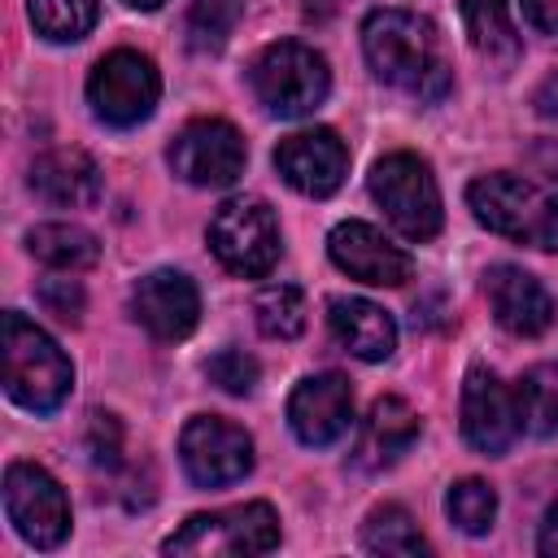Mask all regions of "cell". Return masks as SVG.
Wrapping results in <instances>:
<instances>
[{"instance_id":"28","label":"cell","mask_w":558,"mask_h":558,"mask_svg":"<svg viewBox=\"0 0 558 558\" xmlns=\"http://www.w3.org/2000/svg\"><path fill=\"white\" fill-rule=\"evenodd\" d=\"M235 17H240V0H196L187 17V35L196 48H222Z\"/></svg>"},{"instance_id":"1","label":"cell","mask_w":558,"mask_h":558,"mask_svg":"<svg viewBox=\"0 0 558 558\" xmlns=\"http://www.w3.org/2000/svg\"><path fill=\"white\" fill-rule=\"evenodd\" d=\"M362 52L379 83L414 96V100H440L453 83L440 35L427 17L405 9H375L362 22Z\"/></svg>"},{"instance_id":"20","label":"cell","mask_w":558,"mask_h":558,"mask_svg":"<svg viewBox=\"0 0 558 558\" xmlns=\"http://www.w3.org/2000/svg\"><path fill=\"white\" fill-rule=\"evenodd\" d=\"M31 192L57 209H78L100 196V170L78 148H52L31 166Z\"/></svg>"},{"instance_id":"5","label":"cell","mask_w":558,"mask_h":558,"mask_svg":"<svg viewBox=\"0 0 558 558\" xmlns=\"http://www.w3.org/2000/svg\"><path fill=\"white\" fill-rule=\"evenodd\" d=\"M375 205L384 209V218L414 244L432 240L445 222V205H440V187H436V174L423 157L414 153H388L371 166V179H366Z\"/></svg>"},{"instance_id":"4","label":"cell","mask_w":558,"mask_h":558,"mask_svg":"<svg viewBox=\"0 0 558 558\" xmlns=\"http://www.w3.org/2000/svg\"><path fill=\"white\" fill-rule=\"evenodd\" d=\"M248 83H253V96H257V105L266 113L305 118L327 100L331 70H327L323 52H314V48H305L296 39H279V44H266L253 57Z\"/></svg>"},{"instance_id":"27","label":"cell","mask_w":558,"mask_h":558,"mask_svg":"<svg viewBox=\"0 0 558 558\" xmlns=\"http://www.w3.org/2000/svg\"><path fill=\"white\" fill-rule=\"evenodd\" d=\"M445 514H449V523H458L466 536H484L488 527H493V519H497V493H493V484H484V480H458V484H449V493H445Z\"/></svg>"},{"instance_id":"32","label":"cell","mask_w":558,"mask_h":558,"mask_svg":"<svg viewBox=\"0 0 558 558\" xmlns=\"http://www.w3.org/2000/svg\"><path fill=\"white\" fill-rule=\"evenodd\" d=\"M527 26H536L541 35H558V0H519Z\"/></svg>"},{"instance_id":"26","label":"cell","mask_w":558,"mask_h":558,"mask_svg":"<svg viewBox=\"0 0 558 558\" xmlns=\"http://www.w3.org/2000/svg\"><path fill=\"white\" fill-rule=\"evenodd\" d=\"M31 26L52 44H74L96 26L100 0H31Z\"/></svg>"},{"instance_id":"21","label":"cell","mask_w":558,"mask_h":558,"mask_svg":"<svg viewBox=\"0 0 558 558\" xmlns=\"http://www.w3.org/2000/svg\"><path fill=\"white\" fill-rule=\"evenodd\" d=\"M26 248L35 262H44L52 270H70V275L96 266V257H100L96 235L78 222H39L26 231Z\"/></svg>"},{"instance_id":"2","label":"cell","mask_w":558,"mask_h":558,"mask_svg":"<svg viewBox=\"0 0 558 558\" xmlns=\"http://www.w3.org/2000/svg\"><path fill=\"white\" fill-rule=\"evenodd\" d=\"M74 388V366L61 344L26 314H4V392L22 410L52 414Z\"/></svg>"},{"instance_id":"33","label":"cell","mask_w":558,"mask_h":558,"mask_svg":"<svg viewBox=\"0 0 558 558\" xmlns=\"http://www.w3.org/2000/svg\"><path fill=\"white\" fill-rule=\"evenodd\" d=\"M536 549L545 558H558V501L545 510V523H541V536H536Z\"/></svg>"},{"instance_id":"16","label":"cell","mask_w":558,"mask_h":558,"mask_svg":"<svg viewBox=\"0 0 558 558\" xmlns=\"http://www.w3.org/2000/svg\"><path fill=\"white\" fill-rule=\"evenodd\" d=\"M484 292H488L493 318H497L510 336L532 340V336H545V331L554 327L558 305H554L549 288H545L536 275H527L523 266H510V262L488 266V275H484Z\"/></svg>"},{"instance_id":"17","label":"cell","mask_w":558,"mask_h":558,"mask_svg":"<svg viewBox=\"0 0 558 558\" xmlns=\"http://www.w3.org/2000/svg\"><path fill=\"white\" fill-rule=\"evenodd\" d=\"M131 314L153 340H183L201 318V292L183 270H153L135 283Z\"/></svg>"},{"instance_id":"13","label":"cell","mask_w":558,"mask_h":558,"mask_svg":"<svg viewBox=\"0 0 558 558\" xmlns=\"http://www.w3.org/2000/svg\"><path fill=\"white\" fill-rule=\"evenodd\" d=\"M275 170L301 196H331L349 174V148L331 126L292 131L275 148Z\"/></svg>"},{"instance_id":"31","label":"cell","mask_w":558,"mask_h":558,"mask_svg":"<svg viewBox=\"0 0 558 558\" xmlns=\"http://www.w3.org/2000/svg\"><path fill=\"white\" fill-rule=\"evenodd\" d=\"M39 301H44V310L57 323H70L74 327L83 318V288L74 279H44L39 283Z\"/></svg>"},{"instance_id":"18","label":"cell","mask_w":558,"mask_h":558,"mask_svg":"<svg viewBox=\"0 0 558 558\" xmlns=\"http://www.w3.org/2000/svg\"><path fill=\"white\" fill-rule=\"evenodd\" d=\"M414 440H418V414H414V405L401 401V397H375L371 410H366V418H362V432H357V445H353V462L362 471H384Z\"/></svg>"},{"instance_id":"34","label":"cell","mask_w":558,"mask_h":558,"mask_svg":"<svg viewBox=\"0 0 558 558\" xmlns=\"http://www.w3.org/2000/svg\"><path fill=\"white\" fill-rule=\"evenodd\" d=\"M126 9H140V13H153V9H161L166 0H122Z\"/></svg>"},{"instance_id":"7","label":"cell","mask_w":558,"mask_h":558,"mask_svg":"<svg viewBox=\"0 0 558 558\" xmlns=\"http://www.w3.org/2000/svg\"><path fill=\"white\" fill-rule=\"evenodd\" d=\"M279 545V514L270 501H244L231 510H201L174 536L166 554H270Z\"/></svg>"},{"instance_id":"23","label":"cell","mask_w":558,"mask_h":558,"mask_svg":"<svg viewBox=\"0 0 558 558\" xmlns=\"http://www.w3.org/2000/svg\"><path fill=\"white\" fill-rule=\"evenodd\" d=\"M514 410L523 432L532 436L558 432V362H541L514 384Z\"/></svg>"},{"instance_id":"25","label":"cell","mask_w":558,"mask_h":558,"mask_svg":"<svg viewBox=\"0 0 558 558\" xmlns=\"http://www.w3.org/2000/svg\"><path fill=\"white\" fill-rule=\"evenodd\" d=\"M305 296L301 288L292 283H270L257 292L253 301V318H257V331L270 336V340H296L305 331Z\"/></svg>"},{"instance_id":"6","label":"cell","mask_w":558,"mask_h":558,"mask_svg":"<svg viewBox=\"0 0 558 558\" xmlns=\"http://www.w3.org/2000/svg\"><path fill=\"white\" fill-rule=\"evenodd\" d=\"M209 248L240 279L270 275V266L283 253L275 209L262 196H231V201H222L214 209V218H209Z\"/></svg>"},{"instance_id":"10","label":"cell","mask_w":558,"mask_h":558,"mask_svg":"<svg viewBox=\"0 0 558 558\" xmlns=\"http://www.w3.org/2000/svg\"><path fill=\"white\" fill-rule=\"evenodd\" d=\"M179 458L192 484L227 488L253 471V436L218 414H196L179 436Z\"/></svg>"},{"instance_id":"30","label":"cell","mask_w":558,"mask_h":558,"mask_svg":"<svg viewBox=\"0 0 558 558\" xmlns=\"http://www.w3.org/2000/svg\"><path fill=\"white\" fill-rule=\"evenodd\" d=\"M87 458L96 462V466H105V471H113L118 462H122V423H118V414H109V410H92V418H87Z\"/></svg>"},{"instance_id":"14","label":"cell","mask_w":558,"mask_h":558,"mask_svg":"<svg viewBox=\"0 0 558 558\" xmlns=\"http://www.w3.org/2000/svg\"><path fill=\"white\" fill-rule=\"evenodd\" d=\"M353 423V388L344 375L323 371V375H305L292 397H288V427L301 445L323 449L336 445Z\"/></svg>"},{"instance_id":"22","label":"cell","mask_w":558,"mask_h":558,"mask_svg":"<svg viewBox=\"0 0 558 558\" xmlns=\"http://www.w3.org/2000/svg\"><path fill=\"white\" fill-rule=\"evenodd\" d=\"M462 26L480 57H488L497 65H510L519 57V35L510 26L506 0H462Z\"/></svg>"},{"instance_id":"24","label":"cell","mask_w":558,"mask_h":558,"mask_svg":"<svg viewBox=\"0 0 558 558\" xmlns=\"http://www.w3.org/2000/svg\"><path fill=\"white\" fill-rule=\"evenodd\" d=\"M362 545L371 554H427V541L418 532V523L410 519V510L401 506H375L362 523Z\"/></svg>"},{"instance_id":"8","label":"cell","mask_w":558,"mask_h":558,"mask_svg":"<svg viewBox=\"0 0 558 558\" xmlns=\"http://www.w3.org/2000/svg\"><path fill=\"white\" fill-rule=\"evenodd\" d=\"M161 100V74L153 57L135 48L105 52L87 74V105L109 126H140Z\"/></svg>"},{"instance_id":"29","label":"cell","mask_w":558,"mask_h":558,"mask_svg":"<svg viewBox=\"0 0 558 558\" xmlns=\"http://www.w3.org/2000/svg\"><path fill=\"white\" fill-rule=\"evenodd\" d=\"M205 375H209L222 392H231V397H248V392L257 388L262 366H257V357L244 353V349H222V353H214V357L205 362Z\"/></svg>"},{"instance_id":"15","label":"cell","mask_w":558,"mask_h":558,"mask_svg":"<svg viewBox=\"0 0 558 558\" xmlns=\"http://www.w3.org/2000/svg\"><path fill=\"white\" fill-rule=\"evenodd\" d=\"M327 253L349 279H362L375 288H397L410 279V253L397 248L379 227H371L362 218L336 222L327 235Z\"/></svg>"},{"instance_id":"9","label":"cell","mask_w":558,"mask_h":558,"mask_svg":"<svg viewBox=\"0 0 558 558\" xmlns=\"http://www.w3.org/2000/svg\"><path fill=\"white\" fill-rule=\"evenodd\" d=\"M4 514L13 532L35 549H57L70 536L65 488L39 462H9L4 471Z\"/></svg>"},{"instance_id":"12","label":"cell","mask_w":558,"mask_h":558,"mask_svg":"<svg viewBox=\"0 0 558 558\" xmlns=\"http://www.w3.org/2000/svg\"><path fill=\"white\" fill-rule=\"evenodd\" d=\"M514 388H506L488 366H471L462 379V436L475 453L501 458L519 436Z\"/></svg>"},{"instance_id":"3","label":"cell","mask_w":558,"mask_h":558,"mask_svg":"<svg viewBox=\"0 0 558 558\" xmlns=\"http://www.w3.org/2000/svg\"><path fill=\"white\" fill-rule=\"evenodd\" d=\"M466 205L475 214V222H484L488 231L558 253V196L541 192L536 183L519 179V174H480L466 187Z\"/></svg>"},{"instance_id":"11","label":"cell","mask_w":558,"mask_h":558,"mask_svg":"<svg viewBox=\"0 0 558 558\" xmlns=\"http://www.w3.org/2000/svg\"><path fill=\"white\" fill-rule=\"evenodd\" d=\"M244 140L222 118L187 122L170 144V166L192 187H231L244 174Z\"/></svg>"},{"instance_id":"19","label":"cell","mask_w":558,"mask_h":558,"mask_svg":"<svg viewBox=\"0 0 558 558\" xmlns=\"http://www.w3.org/2000/svg\"><path fill=\"white\" fill-rule=\"evenodd\" d=\"M327 327L340 349H349L362 362H384L397 349V323L388 310L362 296H331L327 305Z\"/></svg>"}]
</instances>
